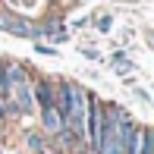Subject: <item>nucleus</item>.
<instances>
[{"label":"nucleus","mask_w":154,"mask_h":154,"mask_svg":"<svg viewBox=\"0 0 154 154\" xmlns=\"http://www.w3.org/2000/svg\"><path fill=\"white\" fill-rule=\"evenodd\" d=\"M0 29L16 35V38H41V29L38 25H32L29 19L16 16V13H0Z\"/></svg>","instance_id":"nucleus-1"},{"label":"nucleus","mask_w":154,"mask_h":154,"mask_svg":"<svg viewBox=\"0 0 154 154\" xmlns=\"http://www.w3.org/2000/svg\"><path fill=\"white\" fill-rule=\"evenodd\" d=\"M25 142H29V145H32V151H38V154L47 148V145H44V138H41L38 132H29V135H25Z\"/></svg>","instance_id":"nucleus-2"},{"label":"nucleus","mask_w":154,"mask_h":154,"mask_svg":"<svg viewBox=\"0 0 154 154\" xmlns=\"http://www.w3.org/2000/svg\"><path fill=\"white\" fill-rule=\"evenodd\" d=\"M97 29H101V32H110V16H97Z\"/></svg>","instance_id":"nucleus-3"},{"label":"nucleus","mask_w":154,"mask_h":154,"mask_svg":"<svg viewBox=\"0 0 154 154\" xmlns=\"http://www.w3.org/2000/svg\"><path fill=\"white\" fill-rule=\"evenodd\" d=\"M35 51H38V54H44V57H57V51H54V47H47V44H38Z\"/></svg>","instance_id":"nucleus-4"},{"label":"nucleus","mask_w":154,"mask_h":154,"mask_svg":"<svg viewBox=\"0 0 154 154\" xmlns=\"http://www.w3.org/2000/svg\"><path fill=\"white\" fill-rule=\"evenodd\" d=\"M6 113H10V107H6V101L0 97V120H6Z\"/></svg>","instance_id":"nucleus-5"}]
</instances>
